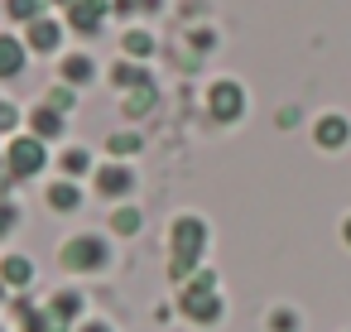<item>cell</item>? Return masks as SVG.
<instances>
[{
	"label": "cell",
	"instance_id": "obj_1",
	"mask_svg": "<svg viewBox=\"0 0 351 332\" xmlns=\"http://www.w3.org/2000/svg\"><path fill=\"white\" fill-rule=\"evenodd\" d=\"M63 265H68V270H101V265H106V246H101L97 236L68 241V246H63Z\"/></svg>",
	"mask_w": 351,
	"mask_h": 332
},
{
	"label": "cell",
	"instance_id": "obj_2",
	"mask_svg": "<svg viewBox=\"0 0 351 332\" xmlns=\"http://www.w3.org/2000/svg\"><path fill=\"white\" fill-rule=\"evenodd\" d=\"M173 250H178V265H183V260L193 265V260H197V250H202V222L183 217V222L173 226ZM178 265H173V270H178Z\"/></svg>",
	"mask_w": 351,
	"mask_h": 332
},
{
	"label": "cell",
	"instance_id": "obj_3",
	"mask_svg": "<svg viewBox=\"0 0 351 332\" xmlns=\"http://www.w3.org/2000/svg\"><path fill=\"white\" fill-rule=\"evenodd\" d=\"M183 313H188V318H197V322H212V318L221 313V298L212 294V284L188 289V294H183Z\"/></svg>",
	"mask_w": 351,
	"mask_h": 332
},
{
	"label": "cell",
	"instance_id": "obj_4",
	"mask_svg": "<svg viewBox=\"0 0 351 332\" xmlns=\"http://www.w3.org/2000/svg\"><path fill=\"white\" fill-rule=\"evenodd\" d=\"M241 106H245V102H241V87H236V82H217V87H212V111H217V121H236Z\"/></svg>",
	"mask_w": 351,
	"mask_h": 332
},
{
	"label": "cell",
	"instance_id": "obj_5",
	"mask_svg": "<svg viewBox=\"0 0 351 332\" xmlns=\"http://www.w3.org/2000/svg\"><path fill=\"white\" fill-rule=\"evenodd\" d=\"M346 140H351V121L346 116H322L317 121V145L322 150H341Z\"/></svg>",
	"mask_w": 351,
	"mask_h": 332
},
{
	"label": "cell",
	"instance_id": "obj_6",
	"mask_svg": "<svg viewBox=\"0 0 351 332\" xmlns=\"http://www.w3.org/2000/svg\"><path fill=\"white\" fill-rule=\"evenodd\" d=\"M10 164H15V174H34V169L44 164V150H39L34 140H15V150H10Z\"/></svg>",
	"mask_w": 351,
	"mask_h": 332
},
{
	"label": "cell",
	"instance_id": "obj_7",
	"mask_svg": "<svg viewBox=\"0 0 351 332\" xmlns=\"http://www.w3.org/2000/svg\"><path fill=\"white\" fill-rule=\"evenodd\" d=\"M20 73V44L15 39H0V78Z\"/></svg>",
	"mask_w": 351,
	"mask_h": 332
},
{
	"label": "cell",
	"instance_id": "obj_8",
	"mask_svg": "<svg viewBox=\"0 0 351 332\" xmlns=\"http://www.w3.org/2000/svg\"><path fill=\"white\" fill-rule=\"evenodd\" d=\"M49 202H53V207H58V212H73V207H77V202H82V193H77V188H73V183H58V188H53V193H49Z\"/></svg>",
	"mask_w": 351,
	"mask_h": 332
},
{
	"label": "cell",
	"instance_id": "obj_9",
	"mask_svg": "<svg viewBox=\"0 0 351 332\" xmlns=\"http://www.w3.org/2000/svg\"><path fill=\"white\" fill-rule=\"evenodd\" d=\"M0 274H5L10 284H25V279L34 274V265H29L25 255H10V260H5V270H0Z\"/></svg>",
	"mask_w": 351,
	"mask_h": 332
},
{
	"label": "cell",
	"instance_id": "obj_10",
	"mask_svg": "<svg viewBox=\"0 0 351 332\" xmlns=\"http://www.w3.org/2000/svg\"><path fill=\"white\" fill-rule=\"evenodd\" d=\"M97 183H101V193H125V188H130V174H125V169H101Z\"/></svg>",
	"mask_w": 351,
	"mask_h": 332
},
{
	"label": "cell",
	"instance_id": "obj_11",
	"mask_svg": "<svg viewBox=\"0 0 351 332\" xmlns=\"http://www.w3.org/2000/svg\"><path fill=\"white\" fill-rule=\"evenodd\" d=\"M116 231H125V236H130V231H140V217H135V207H121V212H116Z\"/></svg>",
	"mask_w": 351,
	"mask_h": 332
},
{
	"label": "cell",
	"instance_id": "obj_12",
	"mask_svg": "<svg viewBox=\"0 0 351 332\" xmlns=\"http://www.w3.org/2000/svg\"><path fill=\"white\" fill-rule=\"evenodd\" d=\"M29 39H34L39 49H49V44L58 39V29H53V25H39V29H29Z\"/></svg>",
	"mask_w": 351,
	"mask_h": 332
},
{
	"label": "cell",
	"instance_id": "obj_13",
	"mask_svg": "<svg viewBox=\"0 0 351 332\" xmlns=\"http://www.w3.org/2000/svg\"><path fill=\"white\" fill-rule=\"evenodd\" d=\"M125 49H130V54H149V49H154V39H149V34H130V39H125Z\"/></svg>",
	"mask_w": 351,
	"mask_h": 332
},
{
	"label": "cell",
	"instance_id": "obj_14",
	"mask_svg": "<svg viewBox=\"0 0 351 332\" xmlns=\"http://www.w3.org/2000/svg\"><path fill=\"white\" fill-rule=\"evenodd\" d=\"M63 169L73 174V169H87V154L82 150H73V154H63Z\"/></svg>",
	"mask_w": 351,
	"mask_h": 332
},
{
	"label": "cell",
	"instance_id": "obj_15",
	"mask_svg": "<svg viewBox=\"0 0 351 332\" xmlns=\"http://www.w3.org/2000/svg\"><path fill=\"white\" fill-rule=\"evenodd\" d=\"M269 322H274V332H293V313H284V308H279Z\"/></svg>",
	"mask_w": 351,
	"mask_h": 332
},
{
	"label": "cell",
	"instance_id": "obj_16",
	"mask_svg": "<svg viewBox=\"0 0 351 332\" xmlns=\"http://www.w3.org/2000/svg\"><path fill=\"white\" fill-rule=\"evenodd\" d=\"M63 73H68V78H87V73H92V68H87V63H82V58H77V63H68V68H63Z\"/></svg>",
	"mask_w": 351,
	"mask_h": 332
},
{
	"label": "cell",
	"instance_id": "obj_17",
	"mask_svg": "<svg viewBox=\"0 0 351 332\" xmlns=\"http://www.w3.org/2000/svg\"><path fill=\"white\" fill-rule=\"evenodd\" d=\"M29 10H39V0H15V15H29Z\"/></svg>",
	"mask_w": 351,
	"mask_h": 332
},
{
	"label": "cell",
	"instance_id": "obj_18",
	"mask_svg": "<svg viewBox=\"0 0 351 332\" xmlns=\"http://www.w3.org/2000/svg\"><path fill=\"white\" fill-rule=\"evenodd\" d=\"M10 121H15V111H10V106H0V130H5Z\"/></svg>",
	"mask_w": 351,
	"mask_h": 332
},
{
	"label": "cell",
	"instance_id": "obj_19",
	"mask_svg": "<svg viewBox=\"0 0 351 332\" xmlns=\"http://www.w3.org/2000/svg\"><path fill=\"white\" fill-rule=\"evenodd\" d=\"M82 332H111V327H106V322H87Z\"/></svg>",
	"mask_w": 351,
	"mask_h": 332
},
{
	"label": "cell",
	"instance_id": "obj_20",
	"mask_svg": "<svg viewBox=\"0 0 351 332\" xmlns=\"http://www.w3.org/2000/svg\"><path fill=\"white\" fill-rule=\"evenodd\" d=\"M10 226V207H0V231H5Z\"/></svg>",
	"mask_w": 351,
	"mask_h": 332
},
{
	"label": "cell",
	"instance_id": "obj_21",
	"mask_svg": "<svg viewBox=\"0 0 351 332\" xmlns=\"http://www.w3.org/2000/svg\"><path fill=\"white\" fill-rule=\"evenodd\" d=\"M346 241H351V222H346Z\"/></svg>",
	"mask_w": 351,
	"mask_h": 332
}]
</instances>
